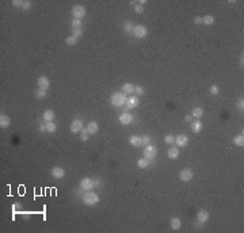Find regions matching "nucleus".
<instances>
[{
	"label": "nucleus",
	"mask_w": 244,
	"mask_h": 233,
	"mask_svg": "<svg viewBox=\"0 0 244 233\" xmlns=\"http://www.w3.org/2000/svg\"><path fill=\"white\" fill-rule=\"evenodd\" d=\"M81 201H83V203L86 206H95L97 203H99V195L92 193V190L86 191L83 194V197H81Z\"/></svg>",
	"instance_id": "obj_1"
},
{
	"label": "nucleus",
	"mask_w": 244,
	"mask_h": 233,
	"mask_svg": "<svg viewBox=\"0 0 244 233\" xmlns=\"http://www.w3.org/2000/svg\"><path fill=\"white\" fill-rule=\"evenodd\" d=\"M110 102H111L113 106L115 107H121V106H125L126 103V95L124 92H114L110 98Z\"/></svg>",
	"instance_id": "obj_2"
},
{
	"label": "nucleus",
	"mask_w": 244,
	"mask_h": 233,
	"mask_svg": "<svg viewBox=\"0 0 244 233\" xmlns=\"http://www.w3.org/2000/svg\"><path fill=\"white\" fill-rule=\"evenodd\" d=\"M158 156V148L152 144H148L144 147V157L148 160H153Z\"/></svg>",
	"instance_id": "obj_3"
},
{
	"label": "nucleus",
	"mask_w": 244,
	"mask_h": 233,
	"mask_svg": "<svg viewBox=\"0 0 244 233\" xmlns=\"http://www.w3.org/2000/svg\"><path fill=\"white\" fill-rule=\"evenodd\" d=\"M133 34H134V37L138 39L145 38L147 34H148V29L145 27L144 25H137V26H134V29H133Z\"/></svg>",
	"instance_id": "obj_4"
},
{
	"label": "nucleus",
	"mask_w": 244,
	"mask_h": 233,
	"mask_svg": "<svg viewBox=\"0 0 244 233\" xmlns=\"http://www.w3.org/2000/svg\"><path fill=\"white\" fill-rule=\"evenodd\" d=\"M72 15H73L75 19H80L81 20V18L86 16V8H84L83 5H80V4L73 5V7H72Z\"/></svg>",
	"instance_id": "obj_5"
},
{
	"label": "nucleus",
	"mask_w": 244,
	"mask_h": 233,
	"mask_svg": "<svg viewBox=\"0 0 244 233\" xmlns=\"http://www.w3.org/2000/svg\"><path fill=\"white\" fill-rule=\"evenodd\" d=\"M94 187H95L94 179H91V177H83L80 180V188L83 191H91Z\"/></svg>",
	"instance_id": "obj_6"
},
{
	"label": "nucleus",
	"mask_w": 244,
	"mask_h": 233,
	"mask_svg": "<svg viewBox=\"0 0 244 233\" xmlns=\"http://www.w3.org/2000/svg\"><path fill=\"white\" fill-rule=\"evenodd\" d=\"M193 176H194V172L190 168H183L181 172H179V179H181L182 182H190V180L193 179Z\"/></svg>",
	"instance_id": "obj_7"
},
{
	"label": "nucleus",
	"mask_w": 244,
	"mask_h": 233,
	"mask_svg": "<svg viewBox=\"0 0 244 233\" xmlns=\"http://www.w3.org/2000/svg\"><path fill=\"white\" fill-rule=\"evenodd\" d=\"M209 220V211L203 210V209H201V210H198V214H197V225H203V224H206Z\"/></svg>",
	"instance_id": "obj_8"
},
{
	"label": "nucleus",
	"mask_w": 244,
	"mask_h": 233,
	"mask_svg": "<svg viewBox=\"0 0 244 233\" xmlns=\"http://www.w3.org/2000/svg\"><path fill=\"white\" fill-rule=\"evenodd\" d=\"M174 144H175L178 148L186 147V145L188 144V137L186 136V134H178V136L175 137V141H174Z\"/></svg>",
	"instance_id": "obj_9"
},
{
	"label": "nucleus",
	"mask_w": 244,
	"mask_h": 233,
	"mask_svg": "<svg viewBox=\"0 0 244 233\" xmlns=\"http://www.w3.org/2000/svg\"><path fill=\"white\" fill-rule=\"evenodd\" d=\"M81 130H83V121H81V119H73L71 123V132L79 133Z\"/></svg>",
	"instance_id": "obj_10"
},
{
	"label": "nucleus",
	"mask_w": 244,
	"mask_h": 233,
	"mask_svg": "<svg viewBox=\"0 0 244 233\" xmlns=\"http://www.w3.org/2000/svg\"><path fill=\"white\" fill-rule=\"evenodd\" d=\"M52 176H53L54 179H63V177L65 176V171L61 167H53L52 168Z\"/></svg>",
	"instance_id": "obj_11"
},
{
	"label": "nucleus",
	"mask_w": 244,
	"mask_h": 233,
	"mask_svg": "<svg viewBox=\"0 0 244 233\" xmlns=\"http://www.w3.org/2000/svg\"><path fill=\"white\" fill-rule=\"evenodd\" d=\"M138 103H140V100H138L137 96H129V98H126L125 106H126L127 109H134V107L138 106Z\"/></svg>",
	"instance_id": "obj_12"
},
{
	"label": "nucleus",
	"mask_w": 244,
	"mask_h": 233,
	"mask_svg": "<svg viewBox=\"0 0 244 233\" xmlns=\"http://www.w3.org/2000/svg\"><path fill=\"white\" fill-rule=\"evenodd\" d=\"M120 122L122 125H130L133 122V115L129 113H122L120 115Z\"/></svg>",
	"instance_id": "obj_13"
},
{
	"label": "nucleus",
	"mask_w": 244,
	"mask_h": 233,
	"mask_svg": "<svg viewBox=\"0 0 244 233\" xmlns=\"http://www.w3.org/2000/svg\"><path fill=\"white\" fill-rule=\"evenodd\" d=\"M37 84H38V88L48 89V88H49V84H50V81H49V79L46 77V76H39L38 80H37Z\"/></svg>",
	"instance_id": "obj_14"
},
{
	"label": "nucleus",
	"mask_w": 244,
	"mask_h": 233,
	"mask_svg": "<svg viewBox=\"0 0 244 233\" xmlns=\"http://www.w3.org/2000/svg\"><path fill=\"white\" fill-rule=\"evenodd\" d=\"M98 130H99V125H98L97 121H91L88 123V126H87V132L90 133V136L98 133Z\"/></svg>",
	"instance_id": "obj_15"
},
{
	"label": "nucleus",
	"mask_w": 244,
	"mask_h": 233,
	"mask_svg": "<svg viewBox=\"0 0 244 233\" xmlns=\"http://www.w3.org/2000/svg\"><path fill=\"white\" fill-rule=\"evenodd\" d=\"M167 156H168V159H171V160H176L179 157V149H178V147H171L170 149H168V152H167Z\"/></svg>",
	"instance_id": "obj_16"
},
{
	"label": "nucleus",
	"mask_w": 244,
	"mask_h": 233,
	"mask_svg": "<svg viewBox=\"0 0 244 233\" xmlns=\"http://www.w3.org/2000/svg\"><path fill=\"white\" fill-rule=\"evenodd\" d=\"M121 92H124L125 95H132V94H134V86H133V84H130V83L122 84V91H121Z\"/></svg>",
	"instance_id": "obj_17"
},
{
	"label": "nucleus",
	"mask_w": 244,
	"mask_h": 233,
	"mask_svg": "<svg viewBox=\"0 0 244 233\" xmlns=\"http://www.w3.org/2000/svg\"><path fill=\"white\" fill-rule=\"evenodd\" d=\"M170 226H171V229H172V231H178V229H181V226H182V221H181V218H178V217L171 218V221H170Z\"/></svg>",
	"instance_id": "obj_18"
},
{
	"label": "nucleus",
	"mask_w": 244,
	"mask_h": 233,
	"mask_svg": "<svg viewBox=\"0 0 244 233\" xmlns=\"http://www.w3.org/2000/svg\"><path fill=\"white\" fill-rule=\"evenodd\" d=\"M129 142H130V145H133V147H136V148L142 147V141H141L140 136H130L129 137Z\"/></svg>",
	"instance_id": "obj_19"
},
{
	"label": "nucleus",
	"mask_w": 244,
	"mask_h": 233,
	"mask_svg": "<svg viewBox=\"0 0 244 233\" xmlns=\"http://www.w3.org/2000/svg\"><path fill=\"white\" fill-rule=\"evenodd\" d=\"M10 125H11V121L7 115L5 114L0 115V127L2 129H7V127H10Z\"/></svg>",
	"instance_id": "obj_20"
},
{
	"label": "nucleus",
	"mask_w": 244,
	"mask_h": 233,
	"mask_svg": "<svg viewBox=\"0 0 244 233\" xmlns=\"http://www.w3.org/2000/svg\"><path fill=\"white\" fill-rule=\"evenodd\" d=\"M190 125H191V130H193V133H199L202 130V123H201V121H199V119L191 121Z\"/></svg>",
	"instance_id": "obj_21"
},
{
	"label": "nucleus",
	"mask_w": 244,
	"mask_h": 233,
	"mask_svg": "<svg viewBox=\"0 0 244 233\" xmlns=\"http://www.w3.org/2000/svg\"><path fill=\"white\" fill-rule=\"evenodd\" d=\"M42 116H43V121H45V122H53V119H54V111H53V110H45Z\"/></svg>",
	"instance_id": "obj_22"
},
{
	"label": "nucleus",
	"mask_w": 244,
	"mask_h": 233,
	"mask_svg": "<svg viewBox=\"0 0 244 233\" xmlns=\"http://www.w3.org/2000/svg\"><path fill=\"white\" fill-rule=\"evenodd\" d=\"M148 165H149V160L145 159V157H141L137 160V167L140 170H145V168H148Z\"/></svg>",
	"instance_id": "obj_23"
},
{
	"label": "nucleus",
	"mask_w": 244,
	"mask_h": 233,
	"mask_svg": "<svg viewBox=\"0 0 244 233\" xmlns=\"http://www.w3.org/2000/svg\"><path fill=\"white\" fill-rule=\"evenodd\" d=\"M233 144L239 148H243L244 147V136L243 134H239L233 138Z\"/></svg>",
	"instance_id": "obj_24"
},
{
	"label": "nucleus",
	"mask_w": 244,
	"mask_h": 233,
	"mask_svg": "<svg viewBox=\"0 0 244 233\" xmlns=\"http://www.w3.org/2000/svg\"><path fill=\"white\" fill-rule=\"evenodd\" d=\"M130 4L133 5V10H134L136 14H142L144 12V5L140 4V3H134V2H130Z\"/></svg>",
	"instance_id": "obj_25"
},
{
	"label": "nucleus",
	"mask_w": 244,
	"mask_h": 233,
	"mask_svg": "<svg viewBox=\"0 0 244 233\" xmlns=\"http://www.w3.org/2000/svg\"><path fill=\"white\" fill-rule=\"evenodd\" d=\"M203 115V110L201 107H195V109H193V113H191V116L195 119H199L201 116Z\"/></svg>",
	"instance_id": "obj_26"
},
{
	"label": "nucleus",
	"mask_w": 244,
	"mask_h": 233,
	"mask_svg": "<svg viewBox=\"0 0 244 233\" xmlns=\"http://www.w3.org/2000/svg\"><path fill=\"white\" fill-rule=\"evenodd\" d=\"M57 130V125L54 122H46V132L48 133H54Z\"/></svg>",
	"instance_id": "obj_27"
},
{
	"label": "nucleus",
	"mask_w": 244,
	"mask_h": 233,
	"mask_svg": "<svg viewBox=\"0 0 244 233\" xmlns=\"http://www.w3.org/2000/svg\"><path fill=\"white\" fill-rule=\"evenodd\" d=\"M202 23H205V25L208 26H212L214 23V16L213 15H206L202 18Z\"/></svg>",
	"instance_id": "obj_28"
},
{
	"label": "nucleus",
	"mask_w": 244,
	"mask_h": 233,
	"mask_svg": "<svg viewBox=\"0 0 244 233\" xmlns=\"http://www.w3.org/2000/svg\"><path fill=\"white\" fill-rule=\"evenodd\" d=\"M77 39L76 37H73V35H69V37H66V39H65V42H66V45L68 46H73V45H76L77 43Z\"/></svg>",
	"instance_id": "obj_29"
},
{
	"label": "nucleus",
	"mask_w": 244,
	"mask_h": 233,
	"mask_svg": "<svg viewBox=\"0 0 244 233\" xmlns=\"http://www.w3.org/2000/svg\"><path fill=\"white\" fill-rule=\"evenodd\" d=\"M36 98L37 99H45L46 98V89L38 88V91L36 92Z\"/></svg>",
	"instance_id": "obj_30"
},
{
	"label": "nucleus",
	"mask_w": 244,
	"mask_h": 233,
	"mask_svg": "<svg viewBox=\"0 0 244 233\" xmlns=\"http://www.w3.org/2000/svg\"><path fill=\"white\" fill-rule=\"evenodd\" d=\"M71 26H72V30H75V29H81V20L80 19H72Z\"/></svg>",
	"instance_id": "obj_31"
},
{
	"label": "nucleus",
	"mask_w": 244,
	"mask_h": 233,
	"mask_svg": "<svg viewBox=\"0 0 244 233\" xmlns=\"http://www.w3.org/2000/svg\"><path fill=\"white\" fill-rule=\"evenodd\" d=\"M133 29H134V26H133L132 22H126L124 25V30L126 31V33H130V31H133Z\"/></svg>",
	"instance_id": "obj_32"
},
{
	"label": "nucleus",
	"mask_w": 244,
	"mask_h": 233,
	"mask_svg": "<svg viewBox=\"0 0 244 233\" xmlns=\"http://www.w3.org/2000/svg\"><path fill=\"white\" fill-rule=\"evenodd\" d=\"M90 138V133L87 132V129H83L81 130V136H80V140L81 141H87Z\"/></svg>",
	"instance_id": "obj_33"
},
{
	"label": "nucleus",
	"mask_w": 244,
	"mask_h": 233,
	"mask_svg": "<svg viewBox=\"0 0 244 233\" xmlns=\"http://www.w3.org/2000/svg\"><path fill=\"white\" fill-rule=\"evenodd\" d=\"M151 140H152V138H151V136H149V134H145V136H142V137H141L142 145H144V147H145V145L151 144Z\"/></svg>",
	"instance_id": "obj_34"
},
{
	"label": "nucleus",
	"mask_w": 244,
	"mask_h": 233,
	"mask_svg": "<svg viewBox=\"0 0 244 233\" xmlns=\"http://www.w3.org/2000/svg\"><path fill=\"white\" fill-rule=\"evenodd\" d=\"M209 92H210L212 95H217L220 92V88H219V86H216V84H213V86L209 88Z\"/></svg>",
	"instance_id": "obj_35"
},
{
	"label": "nucleus",
	"mask_w": 244,
	"mask_h": 233,
	"mask_svg": "<svg viewBox=\"0 0 244 233\" xmlns=\"http://www.w3.org/2000/svg\"><path fill=\"white\" fill-rule=\"evenodd\" d=\"M236 106H237V109H239L240 111H243V109H244V99H243V96H240L239 99H237Z\"/></svg>",
	"instance_id": "obj_36"
},
{
	"label": "nucleus",
	"mask_w": 244,
	"mask_h": 233,
	"mask_svg": "<svg viewBox=\"0 0 244 233\" xmlns=\"http://www.w3.org/2000/svg\"><path fill=\"white\" fill-rule=\"evenodd\" d=\"M31 4H33V3H31L30 0H25V2H23V5H22V10H25V11L30 10V8H31Z\"/></svg>",
	"instance_id": "obj_37"
},
{
	"label": "nucleus",
	"mask_w": 244,
	"mask_h": 233,
	"mask_svg": "<svg viewBox=\"0 0 244 233\" xmlns=\"http://www.w3.org/2000/svg\"><path fill=\"white\" fill-rule=\"evenodd\" d=\"M164 141L167 142V144H174V141H175V136L167 134V136H165V138H164Z\"/></svg>",
	"instance_id": "obj_38"
},
{
	"label": "nucleus",
	"mask_w": 244,
	"mask_h": 233,
	"mask_svg": "<svg viewBox=\"0 0 244 233\" xmlns=\"http://www.w3.org/2000/svg\"><path fill=\"white\" fill-rule=\"evenodd\" d=\"M144 88L142 87H140V86H137V87H134V94L136 95H138V96H141V95H144Z\"/></svg>",
	"instance_id": "obj_39"
},
{
	"label": "nucleus",
	"mask_w": 244,
	"mask_h": 233,
	"mask_svg": "<svg viewBox=\"0 0 244 233\" xmlns=\"http://www.w3.org/2000/svg\"><path fill=\"white\" fill-rule=\"evenodd\" d=\"M81 34H83V31H81V29H75V30H73V34H72V35H73V37H76V38L79 39V37L81 35Z\"/></svg>",
	"instance_id": "obj_40"
},
{
	"label": "nucleus",
	"mask_w": 244,
	"mask_h": 233,
	"mask_svg": "<svg viewBox=\"0 0 244 233\" xmlns=\"http://www.w3.org/2000/svg\"><path fill=\"white\" fill-rule=\"evenodd\" d=\"M12 5H15V7H22V5H23V2H22V0H14V2H12Z\"/></svg>",
	"instance_id": "obj_41"
},
{
	"label": "nucleus",
	"mask_w": 244,
	"mask_h": 233,
	"mask_svg": "<svg viewBox=\"0 0 244 233\" xmlns=\"http://www.w3.org/2000/svg\"><path fill=\"white\" fill-rule=\"evenodd\" d=\"M19 209H20V203H18V202H16V203H15V205H14V206H12V211H14V214H15V213H16V211H18V210H19Z\"/></svg>",
	"instance_id": "obj_42"
},
{
	"label": "nucleus",
	"mask_w": 244,
	"mask_h": 233,
	"mask_svg": "<svg viewBox=\"0 0 244 233\" xmlns=\"http://www.w3.org/2000/svg\"><path fill=\"white\" fill-rule=\"evenodd\" d=\"M194 23H195V25H201V23H202V18H201V16H195V18H194Z\"/></svg>",
	"instance_id": "obj_43"
},
{
	"label": "nucleus",
	"mask_w": 244,
	"mask_h": 233,
	"mask_svg": "<svg viewBox=\"0 0 244 233\" xmlns=\"http://www.w3.org/2000/svg\"><path fill=\"white\" fill-rule=\"evenodd\" d=\"M185 121H186V122H188V123H190V122L193 121V116H191V115H186V116H185Z\"/></svg>",
	"instance_id": "obj_44"
},
{
	"label": "nucleus",
	"mask_w": 244,
	"mask_h": 233,
	"mask_svg": "<svg viewBox=\"0 0 244 233\" xmlns=\"http://www.w3.org/2000/svg\"><path fill=\"white\" fill-rule=\"evenodd\" d=\"M39 130H41V132H45V130H46V123H41L39 125Z\"/></svg>",
	"instance_id": "obj_45"
},
{
	"label": "nucleus",
	"mask_w": 244,
	"mask_h": 233,
	"mask_svg": "<svg viewBox=\"0 0 244 233\" xmlns=\"http://www.w3.org/2000/svg\"><path fill=\"white\" fill-rule=\"evenodd\" d=\"M94 184H95V187H98V186L102 184V182H100L99 179H94Z\"/></svg>",
	"instance_id": "obj_46"
},
{
	"label": "nucleus",
	"mask_w": 244,
	"mask_h": 233,
	"mask_svg": "<svg viewBox=\"0 0 244 233\" xmlns=\"http://www.w3.org/2000/svg\"><path fill=\"white\" fill-rule=\"evenodd\" d=\"M20 214H22V217H23V218H30V214H31V213L26 211V213H20Z\"/></svg>",
	"instance_id": "obj_47"
},
{
	"label": "nucleus",
	"mask_w": 244,
	"mask_h": 233,
	"mask_svg": "<svg viewBox=\"0 0 244 233\" xmlns=\"http://www.w3.org/2000/svg\"><path fill=\"white\" fill-rule=\"evenodd\" d=\"M240 65H242V68H243V65H244V56H243V53H242V56H240Z\"/></svg>",
	"instance_id": "obj_48"
}]
</instances>
